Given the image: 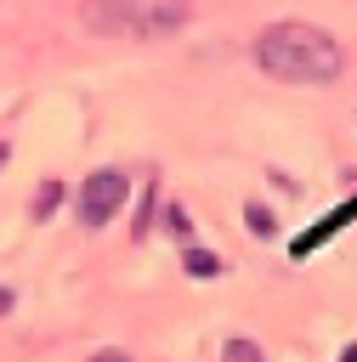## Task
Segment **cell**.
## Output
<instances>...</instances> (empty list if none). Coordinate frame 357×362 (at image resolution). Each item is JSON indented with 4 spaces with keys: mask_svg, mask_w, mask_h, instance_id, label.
<instances>
[{
    "mask_svg": "<svg viewBox=\"0 0 357 362\" xmlns=\"http://www.w3.org/2000/svg\"><path fill=\"white\" fill-rule=\"evenodd\" d=\"M221 356H227V362H261V345H249V339H227Z\"/></svg>",
    "mask_w": 357,
    "mask_h": 362,
    "instance_id": "5",
    "label": "cell"
},
{
    "mask_svg": "<svg viewBox=\"0 0 357 362\" xmlns=\"http://www.w3.org/2000/svg\"><path fill=\"white\" fill-rule=\"evenodd\" d=\"M255 68L283 85H329L340 74V45L317 23H272L255 34Z\"/></svg>",
    "mask_w": 357,
    "mask_h": 362,
    "instance_id": "1",
    "label": "cell"
},
{
    "mask_svg": "<svg viewBox=\"0 0 357 362\" xmlns=\"http://www.w3.org/2000/svg\"><path fill=\"white\" fill-rule=\"evenodd\" d=\"M0 158H6V147H0Z\"/></svg>",
    "mask_w": 357,
    "mask_h": 362,
    "instance_id": "11",
    "label": "cell"
},
{
    "mask_svg": "<svg viewBox=\"0 0 357 362\" xmlns=\"http://www.w3.org/2000/svg\"><path fill=\"white\" fill-rule=\"evenodd\" d=\"M340 362H357V345H346V351H340Z\"/></svg>",
    "mask_w": 357,
    "mask_h": 362,
    "instance_id": "9",
    "label": "cell"
},
{
    "mask_svg": "<svg viewBox=\"0 0 357 362\" xmlns=\"http://www.w3.org/2000/svg\"><path fill=\"white\" fill-rule=\"evenodd\" d=\"M249 232H255V238H272V215H266L261 204H249Z\"/></svg>",
    "mask_w": 357,
    "mask_h": 362,
    "instance_id": "6",
    "label": "cell"
},
{
    "mask_svg": "<svg viewBox=\"0 0 357 362\" xmlns=\"http://www.w3.org/2000/svg\"><path fill=\"white\" fill-rule=\"evenodd\" d=\"M6 305H11V294H6V288H0V311H6Z\"/></svg>",
    "mask_w": 357,
    "mask_h": 362,
    "instance_id": "10",
    "label": "cell"
},
{
    "mask_svg": "<svg viewBox=\"0 0 357 362\" xmlns=\"http://www.w3.org/2000/svg\"><path fill=\"white\" fill-rule=\"evenodd\" d=\"M79 23L102 40H164L187 23V0H85Z\"/></svg>",
    "mask_w": 357,
    "mask_h": 362,
    "instance_id": "2",
    "label": "cell"
},
{
    "mask_svg": "<svg viewBox=\"0 0 357 362\" xmlns=\"http://www.w3.org/2000/svg\"><path fill=\"white\" fill-rule=\"evenodd\" d=\"M125 187H130V181H125L119 170H96V175H85V181H79V226H91V232L108 226L113 209L125 204Z\"/></svg>",
    "mask_w": 357,
    "mask_h": 362,
    "instance_id": "3",
    "label": "cell"
},
{
    "mask_svg": "<svg viewBox=\"0 0 357 362\" xmlns=\"http://www.w3.org/2000/svg\"><path fill=\"white\" fill-rule=\"evenodd\" d=\"M181 266H187V277H215V272H221V260H215L210 249H187Z\"/></svg>",
    "mask_w": 357,
    "mask_h": 362,
    "instance_id": "4",
    "label": "cell"
},
{
    "mask_svg": "<svg viewBox=\"0 0 357 362\" xmlns=\"http://www.w3.org/2000/svg\"><path fill=\"white\" fill-rule=\"evenodd\" d=\"M57 192H62V187H57V181H45V192L34 198V215H51V204H57Z\"/></svg>",
    "mask_w": 357,
    "mask_h": 362,
    "instance_id": "7",
    "label": "cell"
},
{
    "mask_svg": "<svg viewBox=\"0 0 357 362\" xmlns=\"http://www.w3.org/2000/svg\"><path fill=\"white\" fill-rule=\"evenodd\" d=\"M91 362H130V356H125V351H96Z\"/></svg>",
    "mask_w": 357,
    "mask_h": 362,
    "instance_id": "8",
    "label": "cell"
}]
</instances>
